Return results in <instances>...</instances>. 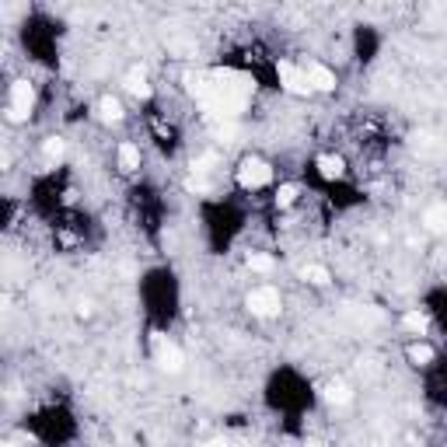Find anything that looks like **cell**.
Instances as JSON below:
<instances>
[{
	"label": "cell",
	"instance_id": "3",
	"mask_svg": "<svg viewBox=\"0 0 447 447\" xmlns=\"http://www.w3.org/2000/svg\"><path fill=\"white\" fill-rule=\"evenodd\" d=\"M245 304H248V311H252L255 318H277V315L283 311V297H280L277 287H255V290L245 297Z\"/></svg>",
	"mask_w": 447,
	"mask_h": 447
},
{
	"label": "cell",
	"instance_id": "21",
	"mask_svg": "<svg viewBox=\"0 0 447 447\" xmlns=\"http://www.w3.org/2000/svg\"><path fill=\"white\" fill-rule=\"evenodd\" d=\"M203 447H227L224 440H210V444H203Z\"/></svg>",
	"mask_w": 447,
	"mask_h": 447
},
{
	"label": "cell",
	"instance_id": "12",
	"mask_svg": "<svg viewBox=\"0 0 447 447\" xmlns=\"http://www.w3.org/2000/svg\"><path fill=\"white\" fill-rule=\"evenodd\" d=\"M325 398H328L332 405H349L353 392H349V385H342V381H332V385L325 388Z\"/></svg>",
	"mask_w": 447,
	"mask_h": 447
},
{
	"label": "cell",
	"instance_id": "14",
	"mask_svg": "<svg viewBox=\"0 0 447 447\" xmlns=\"http://www.w3.org/2000/svg\"><path fill=\"white\" fill-rule=\"evenodd\" d=\"M126 87H130V91H133L137 98H150V84H147V77H143V73H137V70L126 77Z\"/></svg>",
	"mask_w": 447,
	"mask_h": 447
},
{
	"label": "cell",
	"instance_id": "1",
	"mask_svg": "<svg viewBox=\"0 0 447 447\" xmlns=\"http://www.w3.org/2000/svg\"><path fill=\"white\" fill-rule=\"evenodd\" d=\"M189 91L203 102L207 112L220 119H234L248 109L252 98V80L234 73V70H213V73H193L189 77Z\"/></svg>",
	"mask_w": 447,
	"mask_h": 447
},
{
	"label": "cell",
	"instance_id": "20",
	"mask_svg": "<svg viewBox=\"0 0 447 447\" xmlns=\"http://www.w3.org/2000/svg\"><path fill=\"white\" fill-rule=\"evenodd\" d=\"M186 186H189V193H200V196H207V193H210V182H207L203 175H193Z\"/></svg>",
	"mask_w": 447,
	"mask_h": 447
},
{
	"label": "cell",
	"instance_id": "6",
	"mask_svg": "<svg viewBox=\"0 0 447 447\" xmlns=\"http://www.w3.org/2000/svg\"><path fill=\"white\" fill-rule=\"evenodd\" d=\"M304 67V73H308V84H311V91H335V73L325 67V63H315V60H308V63H301Z\"/></svg>",
	"mask_w": 447,
	"mask_h": 447
},
{
	"label": "cell",
	"instance_id": "4",
	"mask_svg": "<svg viewBox=\"0 0 447 447\" xmlns=\"http://www.w3.org/2000/svg\"><path fill=\"white\" fill-rule=\"evenodd\" d=\"M32 105H35V87L28 80H15L11 84V98H8V119L25 123L32 116Z\"/></svg>",
	"mask_w": 447,
	"mask_h": 447
},
{
	"label": "cell",
	"instance_id": "11",
	"mask_svg": "<svg viewBox=\"0 0 447 447\" xmlns=\"http://www.w3.org/2000/svg\"><path fill=\"white\" fill-rule=\"evenodd\" d=\"M423 224L430 231H437V234H447V207H430L426 217H423Z\"/></svg>",
	"mask_w": 447,
	"mask_h": 447
},
{
	"label": "cell",
	"instance_id": "19",
	"mask_svg": "<svg viewBox=\"0 0 447 447\" xmlns=\"http://www.w3.org/2000/svg\"><path fill=\"white\" fill-rule=\"evenodd\" d=\"M402 325H405V328H409V332H419V335H423V332H426V318H423V315H419V311H409V315H405V318H402Z\"/></svg>",
	"mask_w": 447,
	"mask_h": 447
},
{
	"label": "cell",
	"instance_id": "18",
	"mask_svg": "<svg viewBox=\"0 0 447 447\" xmlns=\"http://www.w3.org/2000/svg\"><path fill=\"white\" fill-rule=\"evenodd\" d=\"M297 203V186H280L277 189V207H294Z\"/></svg>",
	"mask_w": 447,
	"mask_h": 447
},
{
	"label": "cell",
	"instance_id": "13",
	"mask_svg": "<svg viewBox=\"0 0 447 447\" xmlns=\"http://www.w3.org/2000/svg\"><path fill=\"white\" fill-rule=\"evenodd\" d=\"M301 280H308L311 287H325L328 283V270H325V265H304Z\"/></svg>",
	"mask_w": 447,
	"mask_h": 447
},
{
	"label": "cell",
	"instance_id": "22",
	"mask_svg": "<svg viewBox=\"0 0 447 447\" xmlns=\"http://www.w3.org/2000/svg\"><path fill=\"white\" fill-rule=\"evenodd\" d=\"M4 447H15V444H4Z\"/></svg>",
	"mask_w": 447,
	"mask_h": 447
},
{
	"label": "cell",
	"instance_id": "7",
	"mask_svg": "<svg viewBox=\"0 0 447 447\" xmlns=\"http://www.w3.org/2000/svg\"><path fill=\"white\" fill-rule=\"evenodd\" d=\"M157 364H161V371H168V374H178V371H182V349H178L175 342H157Z\"/></svg>",
	"mask_w": 447,
	"mask_h": 447
},
{
	"label": "cell",
	"instance_id": "16",
	"mask_svg": "<svg viewBox=\"0 0 447 447\" xmlns=\"http://www.w3.org/2000/svg\"><path fill=\"white\" fill-rule=\"evenodd\" d=\"M248 270H255V273H270V270H273V258L262 255V252H248Z\"/></svg>",
	"mask_w": 447,
	"mask_h": 447
},
{
	"label": "cell",
	"instance_id": "5",
	"mask_svg": "<svg viewBox=\"0 0 447 447\" xmlns=\"http://www.w3.org/2000/svg\"><path fill=\"white\" fill-rule=\"evenodd\" d=\"M277 77H280L283 91H290V95H311V84H308V73H304L301 63H290V60L277 63Z\"/></svg>",
	"mask_w": 447,
	"mask_h": 447
},
{
	"label": "cell",
	"instance_id": "9",
	"mask_svg": "<svg viewBox=\"0 0 447 447\" xmlns=\"http://www.w3.org/2000/svg\"><path fill=\"white\" fill-rule=\"evenodd\" d=\"M315 168H318V175H322V178H328V182H335V178H342V175H346L342 157H332V154H322V157L315 161Z\"/></svg>",
	"mask_w": 447,
	"mask_h": 447
},
{
	"label": "cell",
	"instance_id": "8",
	"mask_svg": "<svg viewBox=\"0 0 447 447\" xmlns=\"http://www.w3.org/2000/svg\"><path fill=\"white\" fill-rule=\"evenodd\" d=\"M405 356H409L412 367H430V364L437 360V349H433L430 342H412V346L405 349Z\"/></svg>",
	"mask_w": 447,
	"mask_h": 447
},
{
	"label": "cell",
	"instance_id": "10",
	"mask_svg": "<svg viewBox=\"0 0 447 447\" xmlns=\"http://www.w3.org/2000/svg\"><path fill=\"white\" fill-rule=\"evenodd\" d=\"M119 168L123 171H137L140 168V147L137 143H130V140L119 143Z\"/></svg>",
	"mask_w": 447,
	"mask_h": 447
},
{
	"label": "cell",
	"instance_id": "15",
	"mask_svg": "<svg viewBox=\"0 0 447 447\" xmlns=\"http://www.w3.org/2000/svg\"><path fill=\"white\" fill-rule=\"evenodd\" d=\"M98 112H102V119H105V123H119V119H123V105H119L116 98H102Z\"/></svg>",
	"mask_w": 447,
	"mask_h": 447
},
{
	"label": "cell",
	"instance_id": "17",
	"mask_svg": "<svg viewBox=\"0 0 447 447\" xmlns=\"http://www.w3.org/2000/svg\"><path fill=\"white\" fill-rule=\"evenodd\" d=\"M42 150H46V157H49V161H60V157L67 154V143H63L60 137H49V140L42 143Z\"/></svg>",
	"mask_w": 447,
	"mask_h": 447
},
{
	"label": "cell",
	"instance_id": "2",
	"mask_svg": "<svg viewBox=\"0 0 447 447\" xmlns=\"http://www.w3.org/2000/svg\"><path fill=\"white\" fill-rule=\"evenodd\" d=\"M234 178H238V186H241L245 193H258V189H265V186L273 182V164L262 161V157H245V161L238 164Z\"/></svg>",
	"mask_w": 447,
	"mask_h": 447
}]
</instances>
